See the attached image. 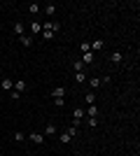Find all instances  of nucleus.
Returning <instances> with one entry per match:
<instances>
[{"label":"nucleus","instance_id":"9d476101","mask_svg":"<svg viewBox=\"0 0 140 156\" xmlns=\"http://www.w3.org/2000/svg\"><path fill=\"white\" fill-rule=\"evenodd\" d=\"M47 135H56V124H54V121H49V124L45 126V137Z\"/></svg>","mask_w":140,"mask_h":156},{"label":"nucleus","instance_id":"a211bd4d","mask_svg":"<svg viewBox=\"0 0 140 156\" xmlns=\"http://www.w3.org/2000/svg\"><path fill=\"white\" fill-rule=\"evenodd\" d=\"M28 89V84L26 82H14V91H19V93H23Z\"/></svg>","mask_w":140,"mask_h":156},{"label":"nucleus","instance_id":"aec40b11","mask_svg":"<svg viewBox=\"0 0 140 156\" xmlns=\"http://www.w3.org/2000/svg\"><path fill=\"white\" fill-rule=\"evenodd\" d=\"M93 61V51H87V54H82V63L87 65V63H91Z\"/></svg>","mask_w":140,"mask_h":156},{"label":"nucleus","instance_id":"bb28decb","mask_svg":"<svg viewBox=\"0 0 140 156\" xmlns=\"http://www.w3.org/2000/svg\"><path fill=\"white\" fill-rule=\"evenodd\" d=\"M54 105H56V107H63V105H66V100H63V98H54Z\"/></svg>","mask_w":140,"mask_h":156},{"label":"nucleus","instance_id":"6e6552de","mask_svg":"<svg viewBox=\"0 0 140 156\" xmlns=\"http://www.w3.org/2000/svg\"><path fill=\"white\" fill-rule=\"evenodd\" d=\"M42 12H45L47 16H54V14H56V5H54V2H47V5L42 7Z\"/></svg>","mask_w":140,"mask_h":156},{"label":"nucleus","instance_id":"39448f33","mask_svg":"<svg viewBox=\"0 0 140 156\" xmlns=\"http://www.w3.org/2000/svg\"><path fill=\"white\" fill-rule=\"evenodd\" d=\"M89 44H91V51L96 54V51H100V49H103V47H105V42H103V40H93V42H89Z\"/></svg>","mask_w":140,"mask_h":156},{"label":"nucleus","instance_id":"f3484780","mask_svg":"<svg viewBox=\"0 0 140 156\" xmlns=\"http://www.w3.org/2000/svg\"><path fill=\"white\" fill-rule=\"evenodd\" d=\"M12 140L14 142H26V135L21 133V130H14V135H12Z\"/></svg>","mask_w":140,"mask_h":156},{"label":"nucleus","instance_id":"ddd939ff","mask_svg":"<svg viewBox=\"0 0 140 156\" xmlns=\"http://www.w3.org/2000/svg\"><path fill=\"white\" fill-rule=\"evenodd\" d=\"M121 61H124L121 51H112V54H110V63H121Z\"/></svg>","mask_w":140,"mask_h":156},{"label":"nucleus","instance_id":"f8f14e48","mask_svg":"<svg viewBox=\"0 0 140 156\" xmlns=\"http://www.w3.org/2000/svg\"><path fill=\"white\" fill-rule=\"evenodd\" d=\"M28 12H31V14H40L42 5H40V2H31V5H28Z\"/></svg>","mask_w":140,"mask_h":156},{"label":"nucleus","instance_id":"a878e982","mask_svg":"<svg viewBox=\"0 0 140 156\" xmlns=\"http://www.w3.org/2000/svg\"><path fill=\"white\" fill-rule=\"evenodd\" d=\"M9 98H12V100H19V98H21V93H19V91H14V89H12V91H9Z\"/></svg>","mask_w":140,"mask_h":156},{"label":"nucleus","instance_id":"4468645a","mask_svg":"<svg viewBox=\"0 0 140 156\" xmlns=\"http://www.w3.org/2000/svg\"><path fill=\"white\" fill-rule=\"evenodd\" d=\"M12 30H14V35H19V37H21V35H23V23H21V21H16V23L12 26Z\"/></svg>","mask_w":140,"mask_h":156},{"label":"nucleus","instance_id":"0eeeda50","mask_svg":"<svg viewBox=\"0 0 140 156\" xmlns=\"http://www.w3.org/2000/svg\"><path fill=\"white\" fill-rule=\"evenodd\" d=\"M52 96L54 98H66V86H54V89H52Z\"/></svg>","mask_w":140,"mask_h":156},{"label":"nucleus","instance_id":"f03ea898","mask_svg":"<svg viewBox=\"0 0 140 156\" xmlns=\"http://www.w3.org/2000/svg\"><path fill=\"white\" fill-rule=\"evenodd\" d=\"M42 30H49V33H54V35H56V33L61 30V23H56L54 19H49V21H45V23H42Z\"/></svg>","mask_w":140,"mask_h":156},{"label":"nucleus","instance_id":"6ab92c4d","mask_svg":"<svg viewBox=\"0 0 140 156\" xmlns=\"http://www.w3.org/2000/svg\"><path fill=\"white\" fill-rule=\"evenodd\" d=\"M87 112V117H98V107L96 105H89V110H84Z\"/></svg>","mask_w":140,"mask_h":156},{"label":"nucleus","instance_id":"cd10ccee","mask_svg":"<svg viewBox=\"0 0 140 156\" xmlns=\"http://www.w3.org/2000/svg\"><path fill=\"white\" fill-rule=\"evenodd\" d=\"M42 37H45V40H54V33H49V30H42Z\"/></svg>","mask_w":140,"mask_h":156},{"label":"nucleus","instance_id":"b1692460","mask_svg":"<svg viewBox=\"0 0 140 156\" xmlns=\"http://www.w3.org/2000/svg\"><path fill=\"white\" fill-rule=\"evenodd\" d=\"M73 68H75V72H82V70H84V63H82V61H75Z\"/></svg>","mask_w":140,"mask_h":156},{"label":"nucleus","instance_id":"2eb2a0df","mask_svg":"<svg viewBox=\"0 0 140 156\" xmlns=\"http://www.w3.org/2000/svg\"><path fill=\"white\" fill-rule=\"evenodd\" d=\"M75 82H77V84H84V82H87V72H84V70L75 72Z\"/></svg>","mask_w":140,"mask_h":156},{"label":"nucleus","instance_id":"4be33fe9","mask_svg":"<svg viewBox=\"0 0 140 156\" xmlns=\"http://www.w3.org/2000/svg\"><path fill=\"white\" fill-rule=\"evenodd\" d=\"M70 137H77V126H68V130H66Z\"/></svg>","mask_w":140,"mask_h":156},{"label":"nucleus","instance_id":"20e7f679","mask_svg":"<svg viewBox=\"0 0 140 156\" xmlns=\"http://www.w3.org/2000/svg\"><path fill=\"white\" fill-rule=\"evenodd\" d=\"M87 82H89V91H96V89H100V86H103V79H98V77L87 79Z\"/></svg>","mask_w":140,"mask_h":156},{"label":"nucleus","instance_id":"dca6fc26","mask_svg":"<svg viewBox=\"0 0 140 156\" xmlns=\"http://www.w3.org/2000/svg\"><path fill=\"white\" fill-rule=\"evenodd\" d=\"M31 33H33V35L42 33V23H40V21H33V23H31Z\"/></svg>","mask_w":140,"mask_h":156},{"label":"nucleus","instance_id":"7ed1b4c3","mask_svg":"<svg viewBox=\"0 0 140 156\" xmlns=\"http://www.w3.org/2000/svg\"><path fill=\"white\" fill-rule=\"evenodd\" d=\"M26 140H31V142H35V144H45V135H42V133H28Z\"/></svg>","mask_w":140,"mask_h":156},{"label":"nucleus","instance_id":"393cba45","mask_svg":"<svg viewBox=\"0 0 140 156\" xmlns=\"http://www.w3.org/2000/svg\"><path fill=\"white\" fill-rule=\"evenodd\" d=\"M61 142H63V144H68V142H73V137L68 135V133H61Z\"/></svg>","mask_w":140,"mask_h":156},{"label":"nucleus","instance_id":"5701e85b","mask_svg":"<svg viewBox=\"0 0 140 156\" xmlns=\"http://www.w3.org/2000/svg\"><path fill=\"white\" fill-rule=\"evenodd\" d=\"M80 51H82V54L91 51V44H89V42H82V44H80Z\"/></svg>","mask_w":140,"mask_h":156},{"label":"nucleus","instance_id":"f257e3e1","mask_svg":"<svg viewBox=\"0 0 140 156\" xmlns=\"http://www.w3.org/2000/svg\"><path fill=\"white\" fill-rule=\"evenodd\" d=\"M82 119H87V112H84V110L80 107V105H77V107L73 110V126H80V121H82Z\"/></svg>","mask_w":140,"mask_h":156},{"label":"nucleus","instance_id":"423d86ee","mask_svg":"<svg viewBox=\"0 0 140 156\" xmlns=\"http://www.w3.org/2000/svg\"><path fill=\"white\" fill-rule=\"evenodd\" d=\"M0 86H2V91H12V89H14V79L5 77L2 82H0Z\"/></svg>","mask_w":140,"mask_h":156},{"label":"nucleus","instance_id":"9b49d317","mask_svg":"<svg viewBox=\"0 0 140 156\" xmlns=\"http://www.w3.org/2000/svg\"><path fill=\"white\" fill-rule=\"evenodd\" d=\"M84 103H87V105H96V91H87V96H84Z\"/></svg>","mask_w":140,"mask_h":156},{"label":"nucleus","instance_id":"412c9836","mask_svg":"<svg viewBox=\"0 0 140 156\" xmlns=\"http://www.w3.org/2000/svg\"><path fill=\"white\" fill-rule=\"evenodd\" d=\"M87 126L89 128H96V126H98V119L96 117H87Z\"/></svg>","mask_w":140,"mask_h":156},{"label":"nucleus","instance_id":"1a4fd4ad","mask_svg":"<svg viewBox=\"0 0 140 156\" xmlns=\"http://www.w3.org/2000/svg\"><path fill=\"white\" fill-rule=\"evenodd\" d=\"M19 42H21L23 47H33V35H26V33H23V35L19 37Z\"/></svg>","mask_w":140,"mask_h":156}]
</instances>
